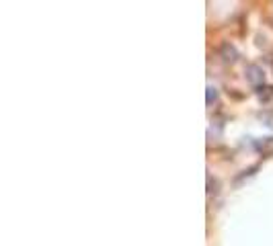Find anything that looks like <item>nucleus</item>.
<instances>
[{
  "label": "nucleus",
  "mask_w": 273,
  "mask_h": 246,
  "mask_svg": "<svg viewBox=\"0 0 273 246\" xmlns=\"http://www.w3.org/2000/svg\"><path fill=\"white\" fill-rule=\"evenodd\" d=\"M218 101V88L216 86H207V95H205V103L207 105H214Z\"/></svg>",
  "instance_id": "nucleus-4"
},
{
  "label": "nucleus",
  "mask_w": 273,
  "mask_h": 246,
  "mask_svg": "<svg viewBox=\"0 0 273 246\" xmlns=\"http://www.w3.org/2000/svg\"><path fill=\"white\" fill-rule=\"evenodd\" d=\"M236 57H238V53H236V49L232 47V45H224L222 47V59L226 61V64H232V61H236Z\"/></svg>",
  "instance_id": "nucleus-2"
},
{
  "label": "nucleus",
  "mask_w": 273,
  "mask_h": 246,
  "mask_svg": "<svg viewBox=\"0 0 273 246\" xmlns=\"http://www.w3.org/2000/svg\"><path fill=\"white\" fill-rule=\"evenodd\" d=\"M247 80L253 84V86H261V84H265V70L261 68V66H257V64H251V66H247Z\"/></svg>",
  "instance_id": "nucleus-1"
},
{
  "label": "nucleus",
  "mask_w": 273,
  "mask_h": 246,
  "mask_svg": "<svg viewBox=\"0 0 273 246\" xmlns=\"http://www.w3.org/2000/svg\"><path fill=\"white\" fill-rule=\"evenodd\" d=\"M257 92H259V99L261 101H269L273 97V86H259Z\"/></svg>",
  "instance_id": "nucleus-3"
}]
</instances>
